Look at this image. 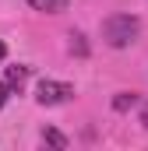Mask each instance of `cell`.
<instances>
[{"mask_svg":"<svg viewBox=\"0 0 148 151\" xmlns=\"http://www.w3.org/2000/svg\"><path fill=\"white\" fill-rule=\"evenodd\" d=\"M4 81L11 84V91H14V88L21 91V84L28 81V67H7V74H4Z\"/></svg>","mask_w":148,"mask_h":151,"instance_id":"cell-4","label":"cell"},{"mask_svg":"<svg viewBox=\"0 0 148 151\" xmlns=\"http://www.w3.org/2000/svg\"><path fill=\"white\" fill-rule=\"evenodd\" d=\"M32 11H42V14H60V11H67V4L71 0H25Z\"/></svg>","mask_w":148,"mask_h":151,"instance_id":"cell-3","label":"cell"},{"mask_svg":"<svg viewBox=\"0 0 148 151\" xmlns=\"http://www.w3.org/2000/svg\"><path fill=\"white\" fill-rule=\"evenodd\" d=\"M4 56H7V46H4V42H0V60H4Z\"/></svg>","mask_w":148,"mask_h":151,"instance_id":"cell-10","label":"cell"},{"mask_svg":"<svg viewBox=\"0 0 148 151\" xmlns=\"http://www.w3.org/2000/svg\"><path fill=\"white\" fill-rule=\"evenodd\" d=\"M42 144H49V148H67V137L49 127V130H42Z\"/></svg>","mask_w":148,"mask_h":151,"instance_id":"cell-6","label":"cell"},{"mask_svg":"<svg viewBox=\"0 0 148 151\" xmlns=\"http://www.w3.org/2000/svg\"><path fill=\"white\" fill-rule=\"evenodd\" d=\"M71 53L88 56V46H85V35H81V32H71Z\"/></svg>","mask_w":148,"mask_h":151,"instance_id":"cell-7","label":"cell"},{"mask_svg":"<svg viewBox=\"0 0 148 151\" xmlns=\"http://www.w3.org/2000/svg\"><path fill=\"white\" fill-rule=\"evenodd\" d=\"M138 35H141V21H138L134 14H110V18L102 21V39L110 42L113 49L134 46Z\"/></svg>","mask_w":148,"mask_h":151,"instance_id":"cell-1","label":"cell"},{"mask_svg":"<svg viewBox=\"0 0 148 151\" xmlns=\"http://www.w3.org/2000/svg\"><path fill=\"white\" fill-rule=\"evenodd\" d=\"M134 102H138V91H120V95L113 99V109H116V113H127Z\"/></svg>","mask_w":148,"mask_h":151,"instance_id":"cell-5","label":"cell"},{"mask_svg":"<svg viewBox=\"0 0 148 151\" xmlns=\"http://www.w3.org/2000/svg\"><path fill=\"white\" fill-rule=\"evenodd\" d=\"M71 95H74V88L67 81H39V88H36V102L39 106H64Z\"/></svg>","mask_w":148,"mask_h":151,"instance_id":"cell-2","label":"cell"},{"mask_svg":"<svg viewBox=\"0 0 148 151\" xmlns=\"http://www.w3.org/2000/svg\"><path fill=\"white\" fill-rule=\"evenodd\" d=\"M141 127H145V130H148V102H145V106H141Z\"/></svg>","mask_w":148,"mask_h":151,"instance_id":"cell-9","label":"cell"},{"mask_svg":"<svg viewBox=\"0 0 148 151\" xmlns=\"http://www.w3.org/2000/svg\"><path fill=\"white\" fill-rule=\"evenodd\" d=\"M7 99H11V84H7V81H0V109L7 106Z\"/></svg>","mask_w":148,"mask_h":151,"instance_id":"cell-8","label":"cell"}]
</instances>
